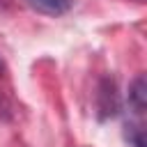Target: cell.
<instances>
[{
    "instance_id": "obj_1",
    "label": "cell",
    "mask_w": 147,
    "mask_h": 147,
    "mask_svg": "<svg viewBox=\"0 0 147 147\" xmlns=\"http://www.w3.org/2000/svg\"><path fill=\"white\" fill-rule=\"evenodd\" d=\"M28 5L39 11V14H46V16H62L71 9L74 0H28Z\"/></svg>"
},
{
    "instance_id": "obj_2",
    "label": "cell",
    "mask_w": 147,
    "mask_h": 147,
    "mask_svg": "<svg viewBox=\"0 0 147 147\" xmlns=\"http://www.w3.org/2000/svg\"><path fill=\"white\" fill-rule=\"evenodd\" d=\"M129 103H131V108L138 115L145 113V106H147V83H145V76H138L133 80V85L129 90Z\"/></svg>"
}]
</instances>
